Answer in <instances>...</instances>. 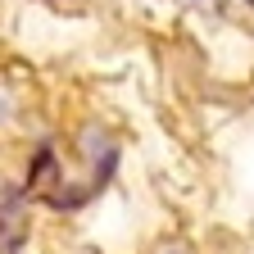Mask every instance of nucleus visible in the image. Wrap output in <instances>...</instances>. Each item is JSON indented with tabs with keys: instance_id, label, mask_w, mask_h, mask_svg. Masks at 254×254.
Wrapping results in <instances>:
<instances>
[]
</instances>
